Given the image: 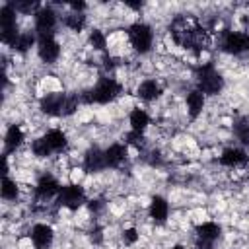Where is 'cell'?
Here are the masks:
<instances>
[{
  "label": "cell",
  "mask_w": 249,
  "mask_h": 249,
  "mask_svg": "<svg viewBox=\"0 0 249 249\" xmlns=\"http://www.w3.org/2000/svg\"><path fill=\"white\" fill-rule=\"evenodd\" d=\"M31 150H33V154L37 156V158H47L53 150L47 146V142L43 140V138H37V140H33V144H31Z\"/></svg>",
  "instance_id": "obj_26"
},
{
  "label": "cell",
  "mask_w": 249,
  "mask_h": 249,
  "mask_svg": "<svg viewBox=\"0 0 249 249\" xmlns=\"http://www.w3.org/2000/svg\"><path fill=\"white\" fill-rule=\"evenodd\" d=\"M171 249H185V247H183V245H173Z\"/></svg>",
  "instance_id": "obj_34"
},
{
  "label": "cell",
  "mask_w": 249,
  "mask_h": 249,
  "mask_svg": "<svg viewBox=\"0 0 249 249\" xmlns=\"http://www.w3.org/2000/svg\"><path fill=\"white\" fill-rule=\"evenodd\" d=\"M70 8H72L74 12H78V14H82V10H86V4H84V2H72Z\"/></svg>",
  "instance_id": "obj_32"
},
{
  "label": "cell",
  "mask_w": 249,
  "mask_h": 249,
  "mask_svg": "<svg viewBox=\"0 0 249 249\" xmlns=\"http://www.w3.org/2000/svg\"><path fill=\"white\" fill-rule=\"evenodd\" d=\"M89 45H91L93 49H97V51H103V49H105V45H107L105 35H103L99 29H93V31L89 33Z\"/></svg>",
  "instance_id": "obj_27"
},
{
  "label": "cell",
  "mask_w": 249,
  "mask_h": 249,
  "mask_svg": "<svg viewBox=\"0 0 249 249\" xmlns=\"http://www.w3.org/2000/svg\"><path fill=\"white\" fill-rule=\"evenodd\" d=\"M76 109H78V97L76 95H66L64 107H62V115H72Z\"/></svg>",
  "instance_id": "obj_28"
},
{
  "label": "cell",
  "mask_w": 249,
  "mask_h": 249,
  "mask_svg": "<svg viewBox=\"0 0 249 249\" xmlns=\"http://www.w3.org/2000/svg\"><path fill=\"white\" fill-rule=\"evenodd\" d=\"M245 161H247V154L239 148H226L220 156V163L228 167H237V165H243Z\"/></svg>",
  "instance_id": "obj_13"
},
{
  "label": "cell",
  "mask_w": 249,
  "mask_h": 249,
  "mask_svg": "<svg viewBox=\"0 0 249 249\" xmlns=\"http://www.w3.org/2000/svg\"><path fill=\"white\" fill-rule=\"evenodd\" d=\"M35 43V35L31 33V31H23V33H19V37H18V41H16V51H19V53H25V51H29V47Z\"/></svg>",
  "instance_id": "obj_25"
},
{
  "label": "cell",
  "mask_w": 249,
  "mask_h": 249,
  "mask_svg": "<svg viewBox=\"0 0 249 249\" xmlns=\"http://www.w3.org/2000/svg\"><path fill=\"white\" fill-rule=\"evenodd\" d=\"M12 6L16 8V12H25V14H29L31 10L37 12V2H16Z\"/></svg>",
  "instance_id": "obj_29"
},
{
  "label": "cell",
  "mask_w": 249,
  "mask_h": 249,
  "mask_svg": "<svg viewBox=\"0 0 249 249\" xmlns=\"http://www.w3.org/2000/svg\"><path fill=\"white\" fill-rule=\"evenodd\" d=\"M54 25H56V14L53 8L43 6L35 12V29L39 35H53Z\"/></svg>",
  "instance_id": "obj_7"
},
{
  "label": "cell",
  "mask_w": 249,
  "mask_h": 249,
  "mask_svg": "<svg viewBox=\"0 0 249 249\" xmlns=\"http://www.w3.org/2000/svg\"><path fill=\"white\" fill-rule=\"evenodd\" d=\"M128 39H130V45L138 51V53H148L152 49V41H154V33H152V27L138 21V23H132L128 27Z\"/></svg>",
  "instance_id": "obj_4"
},
{
  "label": "cell",
  "mask_w": 249,
  "mask_h": 249,
  "mask_svg": "<svg viewBox=\"0 0 249 249\" xmlns=\"http://www.w3.org/2000/svg\"><path fill=\"white\" fill-rule=\"evenodd\" d=\"M86 200L84 189L80 185H64L58 193V202L70 210H78Z\"/></svg>",
  "instance_id": "obj_5"
},
{
  "label": "cell",
  "mask_w": 249,
  "mask_h": 249,
  "mask_svg": "<svg viewBox=\"0 0 249 249\" xmlns=\"http://www.w3.org/2000/svg\"><path fill=\"white\" fill-rule=\"evenodd\" d=\"M196 82H198V89L208 95H216L224 88V80L212 64H202L196 68Z\"/></svg>",
  "instance_id": "obj_2"
},
{
  "label": "cell",
  "mask_w": 249,
  "mask_h": 249,
  "mask_svg": "<svg viewBox=\"0 0 249 249\" xmlns=\"http://www.w3.org/2000/svg\"><path fill=\"white\" fill-rule=\"evenodd\" d=\"M91 239H93V241H101V231H99V230H95V231H93V235H91Z\"/></svg>",
  "instance_id": "obj_33"
},
{
  "label": "cell",
  "mask_w": 249,
  "mask_h": 249,
  "mask_svg": "<svg viewBox=\"0 0 249 249\" xmlns=\"http://www.w3.org/2000/svg\"><path fill=\"white\" fill-rule=\"evenodd\" d=\"M222 47L230 54H239L245 49H249V35L239 33V31H228L222 41Z\"/></svg>",
  "instance_id": "obj_8"
},
{
  "label": "cell",
  "mask_w": 249,
  "mask_h": 249,
  "mask_svg": "<svg viewBox=\"0 0 249 249\" xmlns=\"http://www.w3.org/2000/svg\"><path fill=\"white\" fill-rule=\"evenodd\" d=\"M126 138H128V144H132V146H136V148H140V146H142V140H144V138H142V132H134V130H132Z\"/></svg>",
  "instance_id": "obj_31"
},
{
  "label": "cell",
  "mask_w": 249,
  "mask_h": 249,
  "mask_svg": "<svg viewBox=\"0 0 249 249\" xmlns=\"http://www.w3.org/2000/svg\"><path fill=\"white\" fill-rule=\"evenodd\" d=\"M187 109H189V115L193 119H196L202 113V109H204V93L200 89H193L187 95Z\"/></svg>",
  "instance_id": "obj_16"
},
{
  "label": "cell",
  "mask_w": 249,
  "mask_h": 249,
  "mask_svg": "<svg viewBox=\"0 0 249 249\" xmlns=\"http://www.w3.org/2000/svg\"><path fill=\"white\" fill-rule=\"evenodd\" d=\"M64 25L70 27L72 31H82V27L86 25V16L84 14H78V12H72L64 18Z\"/></svg>",
  "instance_id": "obj_23"
},
{
  "label": "cell",
  "mask_w": 249,
  "mask_h": 249,
  "mask_svg": "<svg viewBox=\"0 0 249 249\" xmlns=\"http://www.w3.org/2000/svg\"><path fill=\"white\" fill-rule=\"evenodd\" d=\"M136 239H138V231H136L134 228H128V230H124V231H123V241H124L126 245L136 243Z\"/></svg>",
  "instance_id": "obj_30"
},
{
  "label": "cell",
  "mask_w": 249,
  "mask_h": 249,
  "mask_svg": "<svg viewBox=\"0 0 249 249\" xmlns=\"http://www.w3.org/2000/svg\"><path fill=\"white\" fill-rule=\"evenodd\" d=\"M84 167L86 171H99L103 167H107V161H105V152H101L99 148H89L86 158H84Z\"/></svg>",
  "instance_id": "obj_11"
},
{
  "label": "cell",
  "mask_w": 249,
  "mask_h": 249,
  "mask_svg": "<svg viewBox=\"0 0 249 249\" xmlns=\"http://www.w3.org/2000/svg\"><path fill=\"white\" fill-rule=\"evenodd\" d=\"M64 93H47L41 99V111L47 115H62V107H64Z\"/></svg>",
  "instance_id": "obj_9"
},
{
  "label": "cell",
  "mask_w": 249,
  "mask_h": 249,
  "mask_svg": "<svg viewBox=\"0 0 249 249\" xmlns=\"http://www.w3.org/2000/svg\"><path fill=\"white\" fill-rule=\"evenodd\" d=\"M37 53H39V58L43 62L51 64V62H54L58 58L60 47H58V43L54 41L53 35H39V39H37Z\"/></svg>",
  "instance_id": "obj_6"
},
{
  "label": "cell",
  "mask_w": 249,
  "mask_h": 249,
  "mask_svg": "<svg viewBox=\"0 0 249 249\" xmlns=\"http://www.w3.org/2000/svg\"><path fill=\"white\" fill-rule=\"evenodd\" d=\"M138 97L144 99V101H154L156 97H160L161 93V88L156 80H144L140 86H138Z\"/></svg>",
  "instance_id": "obj_15"
},
{
  "label": "cell",
  "mask_w": 249,
  "mask_h": 249,
  "mask_svg": "<svg viewBox=\"0 0 249 249\" xmlns=\"http://www.w3.org/2000/svg\"><path fill=\"white\" fill-rule=\"evenodd\" d=\"M124 158H126V146H124V144H111V146L105 150L107 167H117Z\"/></svg>",
  "instance_id": "obj_17"
},
{
  "label": "cell",
  "mask_w": 249,
  "mask_h": 249,
  "mask_svg": "<svg viewBox=\"0 0 249 249\" xmlns=\"http://www.w3.org/2000/svg\"><path fill=\"white\" fill-rule=\"evenodd\" d=\"M18 37H19V31L16 25V8L12 4H6L0 10V39L2 43L16 47Z\"/></svg>",
  "instance_id": "obj_3"
},
{
  "label": "cell",
  "mask_w": 249,
  "mask_h": 249,
  "mask_svg": "<svg viewBox=\"0 0 249 249\" xmlns=\"http://www.w3.org/2000/svg\"><path fill=\"white\" fill-rule=\"evenodd\" d=\"M21 142H23V132H21V128H19L18 124H12V126L8 128V132H6V138H4L6 150L12 152V150H16Z\"/></svg>",
  "instance_id": "obj_21"
},
{
  "label": "cell",
  "mask_w": 249,
  "mask_h": 249,
  "mask_svg": "<svg viewBox=\"0 0 249 249\" xmlns=\"http://www.w3.org/2000/svg\"><path fill=\"white\" fill-rule=\"evenodd\" d=\"M128 121H130V126H132L134 132H142V130L150 124V117H148V113L142 111V109H132Z\"/></svg>",
  "instance_id": "obj_20"
},
{
  "label": "cell",
  "mask_w": 249,
  "mask_h": 249,
  "mask_svg": "<svg viewBox=\"0 0 249 249\" xmlns=\"http://www.w3.org/2000/svg\"><path fill=\"white\" fill-rule=\"evenodd\" d=\"M167 214H169V204L163 196H154L152 202H150V216L154 222L158 224H163L167 220Z\"/></svg>",
  "instance_id": "obj_14"
},
{
  "label": "cell",
  "mask_w": 249,
  "mask_h": 249,
  "mask_svg": "<svg viewBox=\"0 0 249 249\" xmlns=\"http://www.w3.org/2000/svg\"><path fill=\"white\" fill-rule=\"evenodd\" d=\"M220 231H222V228H220L216 222H204V224L196 226V233H198V237L204 239V241H214V239H218V237H220Z\"/></svg>",
  "instance_id": "obj_19"
},
{
  "label": "cell",
  "mask_w": 249,
  "mask_h": 249,
  "mask_svg": "<svg viewBox=\"0 0 249 249\" xmlns=\"http://www.w3.org/2000/svg\"><path fill=\"white\" fill-rule=\"evenodd\" d=\"M121 93V84L113 78H101L95 88H91L86 95H84V101L86 103H99V105H105L109 101H113L117 95Z\"/></svg>",
  "instance_id": "obj_1"
},
{
  "label": "cell",
  "mask_w": 249,
  "mask_h": 249,
  "mask_svg": "<svg viewBox=\"0 0 249 249\" xmlns=\"http://www.w3.org/2000/svg\"><path fill=\"white\" fill-rule=\"evenodd\" d=\"M43 140L47 142V146H49L53 152H58V150H62V148L66 146V134H64L62 130H58V128L49 130V132L43 136Z\"/></svg>",
  "instance_id": "obj_18"
},
{
  "label": "cell",
  "mask_w": 249,
  "mask_h": 249,
  "mask_svg": "<svg viewBox=\"0 0 249 249\" xmlns=\"http://www.w3.org/2000/svg\"><path fill=\"white\" fill-rule=\"evenodd\" d=\"M233 132H235V136L239 138L241 144H245V146L249 144V115H243V117L235 119Z\"/></svg>",
  "instance_id": "obj_22"
},
{
  "label": "cell",
  "mask_w": 249,
  "mask_h": 249,
  "mask_svg": "<svg viewBox=\"0 0 249 249\" xmlns=\"http://www.w3.org/2000/svg\"><path fill=\"white\" fill-rule=\"evenodd\" d=\"M31 239L37 249H45L53 241V228L47 224H35L31 230Z\"/></svg>",
  "instance_id": "obj_10"
},
{
  "label": "cell",
  "mask_w": 249,
  "mask_h": 249,
  "mask_svg": "<svg viewBox=\"0 0 249 249\" xmlns=\"http://www.w3.org/2000/svg\"><path fill=\"white\" fill-rule=\"evenodd\" d=\"M2 198H6V200H16L18 198V185H16V181H12L6 175L2 179Z\"/></svg>",
  "instance_id": "obj_24"
},
{
  "label": "cell",
  "mask_w": 249,
  "mask_h": 249,
  "mask_svg": "<svg viewBox=\"0 0 249 249\" xmlns=\"http://www.w3.org/2000/svg\"><path fill=\"white\" fill-rule=\"evenodd\" d=\"M60 189H62V187L58 185V181H56L54 177H51V175H43V177L39 179V183H37V195H39L41 198H51V196L58 195Z\"/></svg>",
  "instance_id": "obj_12"
}]
</instances>
